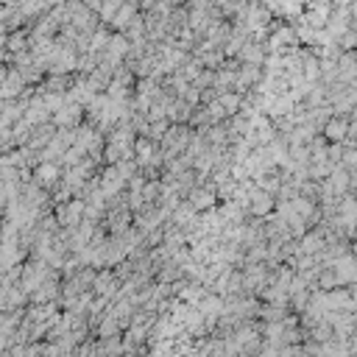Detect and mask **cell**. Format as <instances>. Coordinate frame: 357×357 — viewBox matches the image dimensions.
Here are the masks:
<instances>
[{"label": "cell", "instance_id": "obj_1", "mask_svg": "<svg viewBox=\"0 0 357 357\" xmlns=\"http://www.w3.org/2000/svg\"><path fill=\"white\" fill-rule=\"evenodd\" d=\"M341 132H343V123H332L329 126V137H341Z\"/></svg>", "mask_w": 357, "mask_h": 357}]
</instances>
